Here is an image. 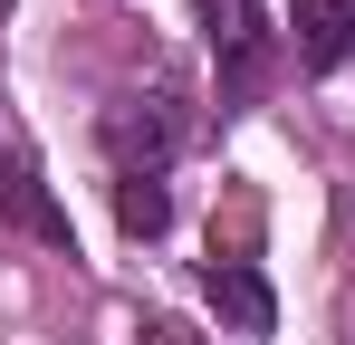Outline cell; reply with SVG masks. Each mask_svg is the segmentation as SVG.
<instances>
[{
  "label": "cell",
  "instance_id": "8992f818",
  "mask_svg": "<svg viewBox=\"0 0 355 345\" xmlns=\"http://www.w3.org/2000/svg\"><path fill=\"white\" fill-rule=\"evenodd\" d=\"M116 221L135 230V240H154V230L173 221V192H164V172H125V182H116Z\"/></svg>",
  "mask_w": 355,
  "mask_h": 345
},
{
  "label": "cell",
  "instance_id": "3957f363",
  "mask_svg": "<svg viewBox=\"0 0 355 345\" xmlns=\"http://www.w3.org/2000/svg\"><path fill=\"white\" fill-rule=\"evenodd\" d=\"M202 288H211V317H221L231 336H269V326H279V297H269V278H259L250 259H211Z\"/></svg>",
  "mask_w": 355,
  "mask_h": 345
},
{
  "label": "cell",
  "instance_id": "277c9868",
  "mask_svg": "<svg viewBox=\"0 0 355 345\" xmlns=\"http://www.w3.org/2000/svg\"><path fill=\"white\" fill-rule=\"evenodd\" d=\"M288 39L307 67H346L355 57V0H288Z\"/></svg>",
  "mask_w": 355,
  "mask_h": 345
},
{
  "label": "cell",
  "instance_id": "5b68a950",
  "mask_svg": "<svg viewBox=\"0 0 355 345\" xmlns=\"http://www.w3.org/2000/svg\"><path fill=\"white\" fill-rule=\"evenodd\" d=\"M0 211H10L19 230H39V240H67V211L39 192V163H29L10 134H0Z\"/></svg>",
  "mask_w": 355,
  "mask_h": 345
},
{
  "label": "cell",
  "instance_id": "6da1fadb",
  "mask_svg": "<svg viewBox=\"0 0 355 345\" xmlns=\"http://www.w3.org/2000/svg\"><path fill=\"white\" fill-rule=\"evenodd\" d=\"M173 144H182L173 96H116V106H106V154H116L125 172H164Z\"/></svg>",
  "mask_w": 355,
  "mask_h": 345
},
{
  "label": "cell",
  "instance_id": "7a4b0ae2",
  "mask_svg": "<svg viewBox=\"0 0 355 345\" xmlns=\"http://www.w3.org/2000/svg\"><path fill=\"white\" fill-rule=\"evenodd\" d=\"M211 48H221V96H231V106H250V96L269 87V29H259V10H250V0H221Z\"/></svg>",
  "mask_w": 355,
  "mask_h": 345
},
{
  "label": "cell",
  "instance_id": "52a82bcc",
  "mask_svg": "<svg viewBox=\"0 0 355 345\" xmlns=\"http://www.w3.org/2000/svg\"><path fill=\"white\" fill-rule=\"evenodd\" d=\"M135 345H192V326H173V317H144V336Z\"/></svg>",
  "mask_w": 355,
  "mask_h": 345
}]
</instances>
